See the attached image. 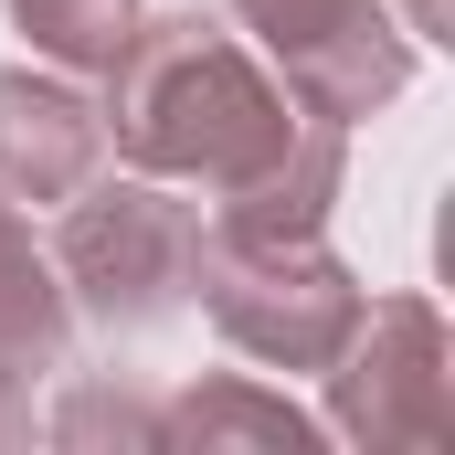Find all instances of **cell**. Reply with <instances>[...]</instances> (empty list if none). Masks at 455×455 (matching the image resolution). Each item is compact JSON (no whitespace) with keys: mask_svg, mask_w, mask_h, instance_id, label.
Segmentation results:
<instances>
[{"mask_svg":"<svg viewBox=\"0 0 455 455\" xmlns=\"http://www.w3.org/2000/svg\"><path fill=\"white\" fill-rule=\"evenodd\" d=\"M43 435L64 455H96V445H159V403L148 392H127V381H75L53 413H43Z\"/></svg>","mask_w":455,"mask_h":455,"instance_id":"obj_10","label":"cell"},{"mask_svg":"<svg viewBox=\"0 0 455 455\" xmlns=\"http://www.w3.org/2000/svg\"><path fill=\"white\" fill-rule=\"evenodd\" d=\"M53 275L75 297L85 329L107 339H148L191 307V275H202V212L170 191V180H85L64 202V233H53Z\"/></svg>","mask_w":455,"mask_h":455,"instance_id":"obj_2","label":"cell"},{"mask_svg":"<svg viewBox=\"0 0 455 455\" xmlns=\"http://www.w3.org/2000/svg\"><path fill=\"white\" fill-rule=\"evenodd\" d=\"M107 170V116L75 96V75H0V202L11 212H64L85 180Z\"/></svg>","mask_w":455,"mask_h":455,"instance_id":"obj_6","label":"cell"},{"mask_svg":"<svg viewBox=\"0 0 455 455\" xmlns=\"http://www.w3.org/2000/svg\"><path fill=\"white\" fill-rule=\"evenodd\" d=\"M159 445H254V455H318L329 424H307L286 392H254V381H202V392H170L159 403Z\"/></svg>","mask_w":455,"mask_h":455,"instance_id":"obj_8","label":"cell"},{"mask_svg":"<svg viewBox=\"0 0 455 455\" xmlns=\"http://www.w3.org/2000/svg\"><path fill=\"white\" fill-rule=\"evenodd\" d=\"M233 21L275 53V85L307 116H371L413 85V32L381 0H223Z\"/></svg>","mask_w":455,"mask_h":455,"instance_id":"obj_5","label":"cell"},{"mask_svg":"<svg viewBox=\"0 0 455 455\" xmlns=\"http://www.w3.org/2000/svg\"><path fill=\"white\" fill-rule=\"evenodd\" d=\"M64 360H75V297H64L53 254L32 243V223L0 202V371L43 381V371H64Z\"/></svg>","mask_w":455,"mask_h":455,"instance_id":"obj_7","label":"cell"},{"mask_svg":"<svg viewBox=\"0 0 455 455\" xmlns=\"http://www.w3.org/2000/svg\"><path fill=\"white\" fill-rule=\"evenodd\" d=\"M318 381H329V435L349 445H445L455 435V349L435 297H360V329Z\"/></svg>","mask_w":455,"mask_h":455,"instance_id":"obj_4","label":"cell"},{"mask_svg":"<svg viewBox=\"0 0 455 455\" xmlns=\"http://www.w3.org/2000/svg\"><path fill=\"white\" fill-rule=\"evenodd\" d=\"M96 116L127 170L202 180L212 223L243 233H329V202L349 180V127L307 116L212 11H138Z\"/></svg>","mask_w":455,"mask_h":455,"instance_id":"obj_1","label":"cell"},{"mask_svg":"<svg viewBox=\"0 0 455 455\" xmlns=\"http://www.w3.org/2000/svg\"><path fill=\"white\" fill-rule=\"evenodd\" d=\"M202 318L223 329L243 360L265 371H329L339 339L360 329V275L329 254V233H243L212 223L202 233V275H191Z\"/></svg>","mask_w":455,"mask_h":455,"instance_id":"obj_3","label":"cell"},{"mask_svg":"<svg viewBox=\"0 0 455 455\" xmlns=\"http://www.w3.org/2000/svg\"><path fill=\"white\" fill-rule=\"evenodd\" d=\"M403 32L413 43H455V0H403Z\"/></svg>","mask_w":455,"mask_h":455,"instance_id":"obj_12","label":"cell"},{"mask_svg":"<svg viewBox=\"0 0 455 455\" xmlns=\"http://www.w3.org/2000/svg\"><path fill=\"white\" fill-rule=\"evenodd\" d=\"M11 32L53 64V75H107L138 32V0H11Z\"/></svg>","mask_w":455,"mask_h":455,"instance_id":"obj_9","label":"cell"},{"mask_svg":"<svg viewBox=\"0 0 455 455\" xmlns=\"http://www.w3.org/2000/svg\"><path fill=\"white\" fill-rule=\"evenodd\" d=\"M43 424H32V381L21 371H0V445H32Z\"/></svg>","mask_w":455,"mask_h":455,"instance_id":"obj_11","label":"cell"}]
</instances>
